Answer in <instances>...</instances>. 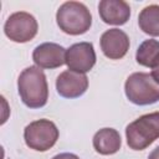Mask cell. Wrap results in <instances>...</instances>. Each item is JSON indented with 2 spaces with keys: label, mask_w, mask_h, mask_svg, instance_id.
Returning a JSON list of instances; mask_svg holds the SVG:
<instances>
[{
  "label": "cell",
  "mask_w": 159,
  "mask_h": 159,
  "mask_svg": "<svg viewBox=\"0 0 159 159\" xmlns=\"http://www.w3.org/2000/svg\"><path fill=\"white\" fill-rule=\"evenodd\" d=\"M140 30L150 36H159V5L153 4L145 6L138 16Z\"/></svg>",
  "instance_id": "cell-13"
},
{
  "label": "cell",
  "mask_w": 159,
  "mask_h": 159,
  "mask_svg": "<svg viewBox=\"0 0 159 159\" xmlns=\"http://www.w3.org/2000/svg\"><path fill=\"white\" fill-rule=\"evenodd\" d=\"M93 148L102 155H111L120 149L122 139L114 128H102L93 135Z\"/></svg>",
  "instance_id": "cell-12"
},
{
  "label": "cell",
  "mask_w": 159,
  "mask_h": 159,
  "mask_svg": "<svg viewBox=\"0 0 159 159\" xmlns=\"http://www.w3.org/2000/svg\"><path fill=\"white\" fill-rule=\"evenodd\" d=\"M66 65L68 70L87 73L96 65V52L91 42H77L66 51Z\"/></svg>",
  "instance_id": "cell-7"
},
{
  "label": "cell",
  "mask_w": 159,
  "mask_h": 159,
  "mask_svg": "<svg viewBox=\"0 0 159 159\" xmlns=\"http://www.w3.org/2000/svg\"><path fill=\"white\" fill-rule=\"evenodd\" d=\"M58 129L50 119H37L27 124L24 129V139L30 149L46 152L51 149L58 139Z\"/></svg>",
  "instance_id": "cell-5"
},
{
  "label": "cell",
  "mask_w": 159,
  "mask_h": 159,
  "mask_svg": "<svg viewBox=\"0 0 159 159\" xmlns=\"http://www.w3.org/2000/svg\"><path fill=\"white\" fill-rule=\"evenodd\" d=\"M124 92L127 98L137 106H148L159 101V84L147 72L132 73L124 83Z\"/></svg>",
  "instance_id": "cell-4"
},
{
  "label": "cell",
  "mask_w": 159,
  "mask_h": 159,
  "mask_svg": "<svg viewBox=\"0 0 159 159\" xmlns=\"http://www.w3.org/2000/svg\"><path fill=\"white\" fill-rule=\"evenodd\" d=\"M88 88V78L84 73L71 70L63 71L57 76L56 89L63 98H78Z\"/></svg>",
  "instance_id": "cell-10"
},
{
  "label": "cell",
  "mask_w": 159,
  "mask_h": 159,
  "mask_svg": "<svg viewBox=\"0 0 159 159\" xmlns=\"http://www.w3.org/2000/svg\"><path fill=\"white\" fill-rule=\"evenodd\" d=\"M17 91L20 98L29 108H41L48 99V86L43 71L37 66L22 70L17 78Z\"/></svg>",
  "instance_id": "cell-1"
},
{
  "label": "cell",
  "mask_w": 159,
  "mask_h": 159,
  "mask_svg": "<svg viewBox=\"0 0 159 159\" xmlns=\"http://www.w3.org/2000/svg\"><path fill=\"white\" fill-rule=\"evenodd\" d=\"M135 60L144 67L154 68L159 63V41L154 39L143 41L137 50Z\"/></svg>",
  "instance_id": "cell-14"
},
{
  "label": "cell",
  "mask_w": 159,
  "mask_h": 159,
  "mask_svg": "<svg viewBox=\"0 0 159 159\" xmlns=\"http://www.w3.org/2000/svg\"><path fill=\"white\" fill-rule=\"evenodd\" d=\"M150 75H152L153 80L159 84V63H158V65L152 70V73H150Z\"/></svg>",
  "instance_id": "cell-16"
},
{
  "label": "cell",
  "mask_w": 159,
  "mask_h": 159,
  "mask_svg": "<svg viewBox=\"0 0 159 159\" xmlns=\"http://www.w3.org/2000/svg\"><path fill=\"white\" fill-rule=\"evenodd\" d=\"M98 12L104 24L124 25L130 17V6L123 0H102L98 4Z\"/></svg>",
  "instance_id": "cell-11"
},
{
  "label": "cell",
  "mask_w": 159,
  "mask_h": 159,
  "mask_svg": "<svg viewBox=\"0 0 159 159\" xmlns=\"http://www.w3.org/2000/svg\"><path fill=\"white\" fill-rule=\"evenodd\" d=\"M127 144L133 150H144L159 138V112L140 116L125 128Z\"/></svg>",
  "instance_id": "cell-3"
},
{
  "label": "cell",
  "mask_w": 159,
  "mask_h": 159,
  "mask_svg": "<svg viewBox=\"0 0 159 159\" xmlns=\"http://www.w3.org/2000/svg\"><path fill=\"white\" fill-rule=\"evenodd\" d=\"M103 55L109 60L123 58L129 50V37L119 29H109L104 31L99 40Z\"/></svg>",
  "instance_id": "cell-8"
},
{
  "label": "cell",
  "mask_w": 159,
  "mask_h": 159,
  "mask_svg": "<svg viewBox=\"0 0 159 159\" xmlns=\"http://www.w3.org/2000/svg\"><path fill=\"white\" fill-rule=\"evenodd\" d=\"M39 31V24L35 16L26 11L11 14L4 25V32L14 42L24 43L31 41Z\"/></svg>",
  "instance_id": "cell-6"
},
{
  "label": "cell",
  "mask_w": 159,
  "mask_h": 159,
  "mask_svg": "<svg viewBox=\"0 0 159 159\" xmlns=\"http://www.w3.org/2000/svg\"><path fill=\"white\" fill-rule=\"evenodd\" d=\"M56 21L60 30L65 34L77 36L89 30L92 15L84 4L80 1H66L58 7Z\"/></svg>",
  "instance_id": "cell-2"
},
{
  "label": "cell",
  "mask_w": 159,
  "mask_h": 159,
  "mask_svg": "<svg viewBox=\"0 0 159 159\" xmlns=\"http://www.w3.org/2000/svg\"><path fill=\"white\" fill-rule=\"evenodd\" d=\"M66 48L55 42H43L35 47L32 60L40 68H57L66 63Z\"/></svg>",
  "instance_id": "cell-9"
},
{
  "label": "cell",
  "mask_w": 159,
  "mask_h": 159,
  "mask_svg": "<svg viewBox=\"0 0 159 159\" xmlns=\"http://www.w3.org/2000/svg\"><path fill=\"white\" fill-rule=\"evenodd\" d=\"M148 159H159V147H157L155 149L152 150V153L149 154Z\"/></svg>",
  "instance_id": "cell-17"
},
{
  "label": "cell",
  "mask_w": 159,
  "mask_h": 159,
  "mask_svg": "<svg viewBox=\"0 0 159 159\" xmlns=\"http://www.w3.org/2000/svg\"><path fill=\"white\" fill-rule=\"evenodd\" d=\"M52 159H80V157H77L73 153H61V154L55 155Z\"/></svg>",
  "instance_id": "cell-15"
}]
</instances>
